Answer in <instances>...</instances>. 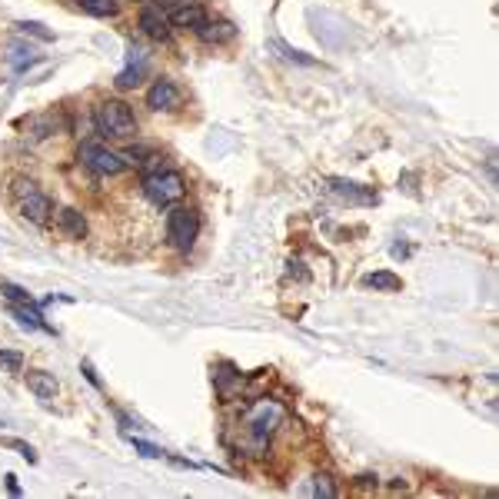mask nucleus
I'll list each match as a JSON object with an SVG mask.
<instances>
[{
    "mask_svg": "<svg viewBox=\"0 0 499 499\" xmlns=\"http://www.w3.org/2000/svg\"><path fill=\"white\" fill-rule=\"evenodd\" d=\"M94 127H97L100 137L130 140L133 133H137V117H133V110L123 100H103L94 110Z\"/></svg>",
    "mask_w": 499,
    "mask_h": 499,
    "instance_id": "f257e3e1",
    "label": "nucleus"
},
{
    "mask_svg": "<svg viewBox=\"0 0 499 499\" xmlns=\"http://www.w3.org/2000/svg\"><path fill=\"white\" fill-rule=\"evenodd\" d=\"M280 420H283V410L276 403H257V406L247 413L243 433H247V443L253 453H263V449H267V443H270L273 430L280 426Z\"/></svg>",
    "mask_w": 499,
    "mask_h": 499,
    "instance_id": "f03ea898",
    "label": "nucleus"
},
{
    "mask_svg": "<svg viewBox=\"0 0 499 499\" xmlns=\"http://www.w3.org/2000/svg\"><path fill=\"white\" fill-rule=\"evenodd\" d=\"M77 157H80V163H84L87 170H94V174H100V176H117L127 170V157L113 153L100 140H84L77 147Z\"/></svg>",
    "mask_w": 499,
    "mask_h": 499,
    "instance_id": "7ed1b4c3",
    "label": "nucleus"
},
{
    "mask_svg": "<svg viewBox=\"0 0 499 499\" xmlns=\"http://www.w3.org/2000/svg\"><path fill=\"white\" fill-rule=\"evenodd\" d=\"M184 190H186V184L176 170H157V174L143 176V194H147V200H150L153 206L176 203V200L184 196Z\"/></svg>",
    "mask_w": 499,
    "mask_h": 499,
    "instance_id": "20e7f679",
    "label": "nucleus"
},
{
    "mask_svg": "<svg viewBox=\"0 0 499 499\" xmlns=\"http://www.w3.org/2000/svg\"><path fill=\"white\" fill-rule=\"evenodd\" d=\"M196 233H200V220L190 206H176L170 210V217H167V240L174 243L176 250H190L196 243Z\"/></svg>",
    "mask_w": 499,
    "mask_h": 499,
    "instance_id": "39448f33",
    "label": "nucleus"
},
{
    "mask_svg": "<svg viewBox=\"0 0 499 499\" xmlns=\"http://www.w3.org/2000/svg\"><path fill=\"white\" fill-rule=\"evenodd\" d=\"M167 21L174 23V27H184V30H196L206 21V11H203V4H196V0H176L174 7H170V13H167Z\"/></svg>",
    "mask_w": 499,
    "mask_h": 499,
    "instance_id": "423d86ee",
    "label": "nucleus"
},
{
    "mask_svg": "<svg viewBox=\"0 0 499 499\" xmlns=\"http://www.w3.org/2000/svg\"><path fill=\"white\" fill-rule=\"evenodd\" d=\"M140 27L147 37H153V40H170V21H167V13L160 11V4H147L140 11Z\"/></svg>",
    "mask_w": 499,
    "mask_h": 499,
    "instance_id": "0eeeda50",
    "label": "nucleus"
},
{
    "mask_svg": "<svg viewBox=\"0 0 499 499\" xmlns=\"http://www.w3.org/2000/svg\"><path fill=\"white\" fill-rule=\"evenodd\" d=\"M180 103V90L174 87V80H167V77H160V80H153V87L147 90V107L150 110H170Z\"/></svg>",
    "mask_w": 499,
    "mask_h": 499,
    "instance_id": "6e6552de",
    "label": "nucleus"
},
{
    "mask_svg": "<svg viewBox=\"0 0 499 499\" xmlns=\"http://www.w3.org/2000/svg\"><path fill=\"white\" fill-rule=\"evenodd\" d=\"M17 206H21V217L23 220H30V223H44L47 217H50V210H54V203H50V196L44 194H27L17 200Z\"/></svg>",
    "mask_w": 499,
    "mask_h": 499,
    "instance_id": "1a4fd4ad",
    "label": "nucleus"
},
{
    "mask_svg": "<svg viewBox=\"0 0 499 499\" xmlns=\"http://www.w3.org/2000/svg\"><path fill=\"white\" fill-rule=\"evenodd\" d=\"M196 33H200L203 44H227V40L237 37V27L230 21H210V17H206V21L196 27Z\"/></svg>",
    "mask_w": 499,
    "mask_h": 499,
    "instance_id": "9d476101",
    "label": "nucleus"
},
{
    "mask_svg": "<svg viewBox=\"0 0 499 499\" xmlns=\"http://www.w3.org/2000/svg\"><path fill=\"white\" fill-rule=\"evenodd\" d=\"M27 390H30L37 400H54L57 396L54 373H47V369H33V373H27Z\"/></svg>",
    "mask_w": 499,
    "mask_h": 499,
    "instance_id": "9b49d317",
    "label": "nucleus"
},
{
    "mask_svg": "<svg viewBox=\"0 0 499 499\" xmlns=\"http://www.w3.org/2000/svg\"><path fill=\"white\" fill-rule=\"evenodd\" d=\"M330 194L347 203H376L373 190H359V184H343V180H330Z\"/></svg>",
    "mask_w": 499,
    "mask_h": 499,
    "instance_id": "f8f14e48",
    "label": "nucleus"
},
{
    "mask_svg": "<svg viewBox=\"0 0 499 499\" xmlns=\"http://www.w3.org/2000/svg\"><path fill=\"white\" fill-rule=\"evenodd\" d=\"M57 223L64 230V237H70V240H84V233H87V220H84V213L74 210V206H64V210L57 213Z\"/></svg>",
    "mask_w": 499,
    "mask_h": 499,
    "instance_id": "ddd939ff",
    "label": "nucleus"
},
{
    "mask_svg": "<svg viewBox=\"0 0 499 499\" xmlns=\"http://www.w3.org/2000/svg\"><path fill=\"white\" fill-rule=\"evenodd\" d=\"M11 313L21 320V326H27V330H50V326L44 323V316H40V310L33 303H13L11 306ZM54 333V330H50Z\"/></svg>",
    "mask_w": 499,
    "mask_h": 499,
    "instance_id": "4468645a",
    "label": "nucleus"
},
{
    "mask_svg": "<svg viewBox=\"0 0 499 499\" xmlns=\"http://www.w3.org/2000/svg\"><path fill=\"white\" fill-rule=\"evenodd\" d=\"M366 286L380 290V293H396V290L403 286V280L396 276V273H390V270H376V273H369V276H366Z\"/></svg>",
    "mask_w": 499,
    "mask_h": 499,
    "instance_id": "2eb2a0df",
    "label": "nucleus"
},
{
    "mask_svg": "<svg viewBox=\"0 0 499 499\" xmlns=\"http://www.w3.org/2000/svg\"><path fill=\"white\" fill-rule=\"evenodd\" d=\"M80 4V11L94 13V17H117V0H77Z\"/></svg>",
    "mask_w": 499,
    "mask_h": 499,
    "instance_id": "dca6fc26",
    "label": "nucleus"
},
{
    "mask_svg": "<svg viewBox=\"0 0 499 499\" xmlns=\"http://www.w3.org/2000/svg\"><path fill=\"white\" fill-rule=\"evenodd\" d=\"M0 296L11 300V303H33L30 293H27L23 286H17V283H11V280H0Z\"/></svg>",
    "mask_w": 499,
    "mask_h": 499,
    "instance_id": "f3484780",
    "label": "nucleus"
},
{
    "mask_svg": "<svg viewBox=\"0 0 499 499\" xmlns=\"http://www.w3.org/2000/svg\"><path fill=\"white\" fill-rule=\"evenodd\" d=\"M23 357L17 349H0V373H21Z\"/></svg>",
    "mask_w": 499,
    "mask_h": 499,
    "instance_id": "a211bd4d",
    "label": "nucleus"
},
{
    "mask_svg": "<svg viewBox=\"0 0 499 499\" xmlns=\"http://www.w3.org/2000/svg\"><path fill=\"white\" fill-rule=\"evenodd\" d=\"M140 77H143V64L140 67H127V70H123V74H120L113 84H117V90H130V87H137V84H140Z\"/></svg>",
    "mask_w": 499,
    "mask_h": 499,
    "instance_id": "6ab92c4d",
    "label": "nucleus"
},
{
    "mask_svg": "<svg viewBox=\"0 0 499 499\" xmlns=\"http://www.w3.org/2000/svg\"><path fill=\"white\" fill-rule=\"evenodd\" d=\"M273 50H280V57H286V60H296V64H313V57L300 54V50H293V47H286L283 40H270Z\"/></svg>",
    "mask_w": 499,
    "mask_h": 499,
    "instance_id": "aec40b11",
    "label": "nucleus"
},
{
    "mask_svg": "<svg viewBox=\"0 0 499 499\" xmlns=\"http://www.w3.org/2000/svg\"><path fill=\"white\" fill-rule=\"evenodd\" d=\"M17 30H21V33H33V37H40V40H47V44L54 40V33L44 30V23H37V21H21V23H17Z\"/></svg>",
    "mask_w": 499,
    "mask_h": 499,
    "instance_id": "412c9836",
    "label": "nucleus"
},
{
    "mask_svg": "<svg viewBox=\"0 0 499 499\" xmlns=\"http://www.w3.org/2000/svg\"><path fill=\"white\" fill-rule=\"evenodd\" d=\"M313 493H316V496H323V499H333V496H337V486L330 483V476H316L313 479Z\"/></svg>",
    "mask_w": 499,
    "mask_h": 499,
    "instance_id": "4be33fe9",
    "label": "nucleus"
},
{
    "mask_svg": "<svg viewBox=\"0 0 499 499\" xmlns=\"http://www.w3.org/2000/svg\"><path fill=\"white\" fill-rule=\"evenodd\" d=\"M4 446H11V449H17V453L27 459V463H37V453H33L27 443H21V439H4Z\"/></svg>",
    "mask_w": 499,
    "mask_h": 499,
    "instance_id": "5701e85b",
    "label": "nucleus"
},
{
    "mask_svg": "<svg viewBox=\"0 0 499 499\" xmlns=\"http://www.w3.org/2000/svg\"><path fill=\"white\" fill-rule=\"evenodd\" d=\"M133 449H140V456H147V459H160L163 449L153 443H143V439H133Z\"/></svg>",
    "mask_w": 499,
    "mask_h": 499,
    "instance_id": "b1692460",
    "label": "nucleus"
},
{
    "mask_svg": "<svg viewBox=\"0 0 499 499\" xmlns=\"http://www.w3.org/2000/svg\"><path fill=\"white\" fill-rule=\"evenodd\" d=\"M27 194H33V184L23 180V176H17V180H13V196L21 200V196H27Z\"/></svg>",
    "mask_w": 499,
    "mask_h": 499,
    "instance_id": "393cba45",
    "label": "nucleus"
},
{
    "mask_svg": "<svg viewBox=\"0 0 499 499\" xmlns=\"http://www.w3.org/2000/svg\"><path fill=\"white\" fill-rule=\"evenodd\" d=\"M7 489H11L13 496H21V483H17V476H7Z\"/></svg>",
    "mask_w": 499,
    "mask_h": 499,
    "instance_id": "a878e982",
    "label": "nucleus"
},
{
    "mask_svg": "<svg viewBox=\"0 0 499 499\" xmlns=\"http://www.w3.org/2000/svg\"><path fill=\"white\" fill-rule=\"evenodd\" d=\"M84 373H87V380L94 383V386H100V380H97V373H94V369H90V363H84Z\"/></svg>",
    "mask_w": 499,
    "mask_h": 499,
    "instance_id": "bb28decb",
    "label": "nucleus"
}]
</instances>
